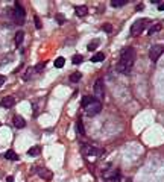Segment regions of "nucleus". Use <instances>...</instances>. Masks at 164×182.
Here are the masks:
<instances>
[{
	"instance_id": "a878e982",
	"label": "nucleus",
	"mask_w": 164,
	"mask_h": 182,
	"mask_svg": "<svg viewBox=\"0 0 164 182\" xmlns=\"http://www.w3.org/2000/svg\"><path fill=\"white\" fill-rule=\"evenodd\" d=\"M34 23H35V26H36V29H41V21H40L38 17H34Z\"/></svg>"
},
{
	"instance_id": "39448f33",
	"label": "nucleus",
	"mask_w": 164,
	"mask_h": 182,
	"mask_svg": "<svg viewBox=\"0 0 164 182\" xmlns=\"http://www.w3.org/2000/svg\"><path fill=\"white\" fill-rule=\"evenodd\" d=\"M81 152L85 155V157H91V158H100L104 155V150L102 149H97V147H93L90 144H84L81 147Z\"/></svg>"
},
{
	"instance_id": "1a4fd4ad",
	"label": "nucleus",
	"mask_w": 164,
	"mask_h": 182,
	"mask_svg": "<svg viewBox=\"0 0 164 182\" xmlns=\"http://www.w3.org/2000/svg\"><path fill=\"white\" fill-rule=\"evenodd\" d=\"M104 176L108 179L106 182H117V181H120V178H122V175H120V172L119 170H109V172H104Z\"/></svg>"
},
{
	"instance_id": "f8f14e48",
	"label": "nucleus",
	"mask_w": 164,
	"mask_h": 182,
	"mask_svg": "<svg viewBox=\"0 0 164 182\" xmlns=\"http://www.w3.org/2000/svg\"><path fill=\"white\" fill-rule=\"evenodd\" d=\"M81 77H82V73L81 71H74V73L70 74V82L71 84H76V82L81 81Z\"/></svg>"
},
{
	"instance_id": "9d476101",
	"label": "nucleus",
	"mask_w": 164,
	"mask_h": 182,
	"mask_svg": "<svg viewBox=\"0 0 164 182\" xmlns=\"http://www.w3.org/2000/svg\"><path fill=\"white\" fill-rule=\"evenodd\" d=\"M0 105H2V108H5V109H9V108H12V106L15 105V99L12 97V96H6V97L2 99Z\"/></svg>"
},
{
	"instance_id": "7ed1b4c3",
	"label": "nucleus",
	"mask_w": 164,
	"mask_h": 182,
	"mask_svg": "<svg viewBox=\"0 0 164 182\" xmlns=\"http://www.w3.org/2000/svg\"><path fill=\"white\" fill-rule=\"evenodd\" d=\"M149 20L147 18H138V20H135L134 23H132V26H131V35L132 36H137V35H140L147 26H149Z\"/></svg>"
},
{
	"instance_id": "9b49d317",
	"label": "nucleus",
	"mask_w": 164,
	"mask_h": 182,
	"mask_svg": "<svg viewBox=\"0 0 164 182\" xmlns=\"http://www.w3.org/2000/svg\"><path fill=\"white\" fill-rule=\"evenodd\" d=\"M14 126L17 129H23L24 126H26V120H24L21 115H15L14 117Z\"/></svg>"
},
{
	"instance_id": "5701e85b",
	"label": "nucleus",
	"mask_w": 164,
	"mask_h": 182,
	"mask_svg": "<svg viewBox=\"0 0 164 182\" xmlns=\"http://www.w3.org/2000/svg\"><path fill=\"white\" fill-rule=\"evenodd\" d=\"M160 29H161V24H154L152 28L149 29V32H147V33H149V35H154V33H155V32H158Z\"/></svg>"
},
{
	"instance_id": "a211bd4d",
	"label": "nucleus",
	"mask_w": 164,
	"mask_h": 182,
	"mask_svg": "<svg viewBox=\"0 0 164 182\" xmlns=\"http://www.w3.org/2000/svg\"><path fill=\"white\" fill-rule=\"evenodd\" d=\"M104 59H105V55L102 53V52H97V53L91 58V61H93V62H102Z\"/></svg>"
},
{
	"instance_id": "0eeeda50",
	"label": "nucleus",
	"mask_w": 164,
	"mask_h": 182,
	"mask_svg": "<svg viewBox=\"0 0 164 182\" xmlns=\"http://www.w3.org/2000/svg\"><path fill=\"white\" fill-rule=\"evenodd\" d=\"M163 52H164V47H163L161 44H155V46L150 47V50H149V58L155 62V61L163 55Z\"/></svg>"
},
{
	"instance_id": "c85d7f7f",
	"label": "nucleus",
	"mask_w": 164,
	"mask_h": 182,
	"mask_svg": "<svg viewBox=\"0 0 164 182\" xmlns=\"http://www.w3.org/2000/svg\"><path fill=\"white\" fill-rule=\"evenodd\" d=\"M5 81H6V79H5V76H2V74H0V88H2V87H3V84H5Z\"/></svg>"
},
{
	"instance_id": "ddd939ff",
	"label": "nucleus",
	"mask_w": 164,
	"mask_h": 182,
	"mask_svg": "<svg viewBox=\"0 0 164 182\" xmlns=\"http://www.w3.org/2000/svg\"><path fill=\"white\" fill-rule=\"evenodd\" d=\"M40 152H41V147L40 146H34V147H31L28 150V155H29V157H38Z\"/></svg>"
},
{
	"instance_id": "473e14b6",
	"label": "nucleus",
	"mask_w": 164,
	"mask_h": 182,
	"mask_svg": "<svg viewBox=\"0 0 164 182\" xmlns=\"http://www.w3.org/2000/svg\"><path fill=\"white\" fill-rule=\"evenodd\" d=\"M0 126H2V122H0Z\"/></svg>"
},
{
	"instance_id": "f03ea898",
	"label": "nucleus",
	"mask_w": 164,
	"mask_h": 182,
	"mask_svg": "<svg viewBox=\"0 0 164 182\" xmlns=\"http://www.w3.org/2000/svg\"><path fill=\"white\" fill-rule=\"evenodd\" d=\"M81 105L84 108V112L88 117H94L102 111V103H100L96 97H91V96H85L81 102Z\"/></svg>"
},
{
	"instance_id": "cd10ccee",
	"label": "nucleus",
	"mask_w": 164,
	"mask_h": 182,
	"mask_svg": "<svg viewBox=\"0 0 164 182\" xmlns=\"http://www.w3.org/2000/svg\"><path fill=\"white\" fill-rule=\"evenodd\" d=\"M64 20H66V18L62 17V15H58V17H56V21H58L59 24H62V23H64Z\"/></svg>"
},
{
	"instance_id": "412c9836",
	"label": "nucleus",
	"mask_w": 164,
	"mask_h": 182,
	"mask_svg": "<svg viewBox=\"0 0 164 182\" xmlns=\"http://www.w3.org/2000/svg\"><path fill=\"white\" fill-rule=\"evenodd\" d=\"M128 2H125V0H111V6L114 8H120V6H125Z\"/></svg>"
},
{
	"instance_id": "393cba45",
	"label": "nucleus",
	"mask_w": 164,
	"mask_h": 182,
	"mask_svg": "<svg viewBox=\"0 0 164 182\" xmlns=\"http://www.w3.org/2000/svg\"><path fill=\"white\" fill-rule=\"evenodd\" d=\"M44 68V64H38L36 67H34V73L36 74V73H40V70H43Z\"/></svg>"
},
{
	"instance_id": "2eb2a0df",
	"label": "nucleus",
	"mask_w": 164,
	"mask_h": 182,
	"mask_svg": "<svg viewBox=\"0 0 164 182\" xmlns=\"http://www.w3.org/2000/svg\"><path fill=\"white\" fill-rule=\"evenodd\" d=\"M87 14H88V9L85 6H78L76 8V15L78 17H85Z\"/></svg>"
},
{
	"instance_id": "4be33fe9",
	"label": "nucleus",
	"mask_w": 164,
	"mask_h": 182,
	"mask_svg": "<svg viewBox=\"0 0 164 182\" xmlns=\"http://www.w3.org/2000/svg\"><path fill=\"white\" fill-rule=\"evenodd\" d=\"M99 44H100V41H99V40H94V41H91L90 44H88V47H87V49L90 50V52H94V50H96V47H97Z\"/></svg>"
},
{
	"instance_id": "f3484780",
	"label": "nucleus",
	"mask_w": 164,
	"mask_h": 182,
	"mask_svg": "<svg viewBox=\"0 0 164 182\" xmlns=\"http://www.w3.org/2000/svg\"><path fill=\"white\" fill-rule=\"evenodd\" d=\"M23 40H24V33H23L21 31H18V32L15 33V44H17V46H21Z\"/></svg>"
},
{
	"instance_id": "4468645a",
	"label": "nucleus",
	"mask_w": 164,
	"mask_h": 182,
	"mask_svg": "<svg viewBox=\"0 0 164 182\" xmlns=\"http://www.w3.org/2000/svg\"><path fill=\"white\" fill-rule=\"evenodd\" d=\"M5 158L9 159V161H17V159H18V155H17L14 150H8V152L5 153Z\"/></svg>"
},
{
	"instance_id": "2f4dec72",
	"label": "nucleus",
	"mask_w": 164,
	"mask_h": 182,
	"mask_svg": "<svg viewBox=\"0 0 164 182\" xmlns=\"http://www.w3.org/2000/svg\"><path fill=\"white\" fill-rule=\"evenodd\" d=\"M141 9H143V5H141V3L137 5V11H141Z\"/></svg>"
},
{
	"instance_id": "6ab92c4d",
	"label": "nucleus",
	"mask_w": 164,
	"mask_h": 182,
	"mask_svg": "<svg viewBox=\"0 0 164 182\" xmlns=\"http://www.w3.org/2000/svg\"><path fill=\"white\" fill-rule=\"evenodd\" d=\"M53 64H55V67H56V68H62V67H64V64H66V59L62 58V56H59V58H56V59H55V62H53Z\"/></svg>"
},
{
	"instance_id": "bb28decb",
	"label": "nucleus",
	"mask_w": 164,
	"mask_h": 182,
	"mask_svg": "<svg viewBox=\"0 0 164 182\" xmlns=\"http://www.w3.org/2000/svg\"><path fill=\"white\" fill-rule=\"evenodd\" d=\"M102 29H104L105 32H108V33H109V32L112 31V28H111V26H109V24H105V26H104V28H102Z\"/></svg>"
},
{
	"instance_id": "dca6fc26",
	"label": "nucleus",
	"mask_w": 164,
	"mask_h": 182,
	"mask_svg": "<svg viewBox=\"0 0 164 182\" xmlns=\"http://www.w3.org/2000/svg\"><path fill=\"white\" fill-rule=\"evenodd\" d=\"M34 74H35V73H34V67H29V68H28V71L23 74V81H31Z\"/></svg>"
},
{
	"instance_id": "20e7f679",
	"label": "nucleus",
	"mask_w": 164,
	"mask_h": 182,
	"mask_svg": "<svg viewBox=\"0 0 164 182\" xmlns=\"http://www.w3.org/2000/svg\"><path fill=\"white\" fill-rule=\"evenodd\" d=\"M12 17H14L15 24H18V26H21V24L24 23V17H26V12H24V8H23L18 2H15L14 12H12Z\"/></svg>"
},
{
	"instance_id": "f257e3e1",
	"label": "nucleus",
	"mask_w": 164,
	"mask_h": 182,
	"mask_svg": "<svg viewBox=\"0 0 164 182\" xmlns=\"http://www.w3.org/2000/svg\"><path fill=\"white\" fill-rule=\"evenodd\" d=\"M134 62H135V50L132 47H126V49H123L122 55H120L117 70L123 74H129L134 67Z\"/></svg>"
},
{
	"instance_id": "7c9ffc66",
	"label": "nucleus",
	"mask_w": 164,
	"mask_h": 182,
	"mask_svg": "<svg viewBox=\"0 0 164 182\" xmlns=\"http://www.w3.org/2000/svg\"><path fill=\"white\" fill-rule=\"evenodd\" d=\"M6 182H14V176H8L6 178Z\"/></svg>"
},
{
	"instance_id": "c756f323",
	"label": "nucleus",
	"mask_w": 164,
	"mask_h": 182,
	"mask_svg": "<svg viewBox=\"0 0 164 182\" xmlns=\"http://www.w3.org/2000/svg\"><path fill=\"white\" fill-rule=\"evenodd\" d=\"M158 11H164V2H160L158 3Z\"/></svg>"
},
{
	"instance_id": "6e6552de",
	"label": "nucleus",
	"mask_w": 164,
	"mask_h": 182,
	"mask_svg": "<svg viewBox=\"0 0 164 182\" xmlns=\"http://www.w3.org/2000/svg\"><path fill=\"white\" fill-rule=\"evenodd\" d=\"M34 172L38 175L40 178H43L44 181H52V178H53V173L50 170H47V168H44V167H36Z\"/></svg>"
},
{
	"instance_id": "b1692460",
	"label": "nucleus",
	"mask_w": 164,
	"mask_h": 182,
	"mask_svg": "<svg viewBox=\"0 0 164 182\" xmlns=\"http://www.w3.org/2000/svg\"><path fill=\"white\" fill-rule=\"evenodd\" d=\"M82 61H84V56H82V55H74V56L71 58V62H73V64H81Z\"/></svg>"
},
{
	"instance_id": "423d86ee",
	"label": "nucleus",
	"mask_w": 164,
	"mask_h": 182,
	"mask_svg": "<svg viewBox=\"0 0 164 182\" xmlns=\"http://www.w3.org/2000/svg\"><path fill=\"white\" fill-rule=\"evenodd\" d=\"M93 91H94V96H96V99L99 102L105 97V84H104L102 79H97L96 81V84L93 85Z\"/></svg>"
},
{
	"instance_id": "aec40b11",
	"label": "nucleus",
	"mask_w": 164,
	"mask_h": 182,
	"mask_svg": "<svg viewBox=\"0 0 164 182\" xmlns=\"http://www.w3.org/2000/svg\"><path fill=\"white\" fill-rule=\"evenodd\" d=\"M76 131H78V134H79V135H84V134H85V127H84V124H82V122H81V120H78V122H76Z\"/></svg>"
}]
</instances>
